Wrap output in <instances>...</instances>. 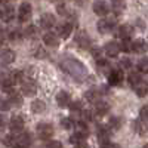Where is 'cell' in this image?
Returning <instances> with one entry per match:
<instances>
[{"instance_id": "1", "label": "cell", "mask_w": 148, "mask_h": 148, "mask_svg": "<svg viewBox=\"0 0 148 148\" xmlns=\"http://www.w3.org/2000/svg\"><path fill=\"white\" fill-rule=\"evenodd\" d=\"M61 68L77 82H83L88 77V70H86V67L80 61L74 59V58H64L61 61Z\"/></svg>"}, {"instance_id": "2", "label": "cell", "mask_w": 148, "mask_h": 148, "mask_svg": "<svg viewBox=\"0 0 148 148\" xmlns=\"http://www.w3.org/2000/svg\"><path fill=\"white\" fill-rule=\"evenodd\" d=\"M53 135V126L51 123H39L37 125V136L40 139H49Z\"/></svg>"}, {"instance_id": "3", "label": "cell", "mask_w": 148, "mask_h": 148, "mask_svg": "<svg viewBox=\"0 0 148 148\" xmlns=\"http://www.w3.org/2000/svg\"><path fill=\"white\" fill-rule=\"evenodd\" d=\"M21 90L24 92L25 96H33L37 93V84L31 79H24L21 82Z\"/></svg>"}, {"instance_id": "4", "label": "cell", "mask_w": 148, "mask_h": 148, "mask_svg": "<svg viewBox=\"0 0 148 148\" xmlns=\"http://www.w3.org/2000/svg\"><path fill=\"white\" fill-rule=\"evenodd\" d=\"M31 14H33V10H31V6L30 3H22L19 6V10H18V18L21 22H27L31 19Z\"/></svg>"}, {"instance_id": "5", "label": "cell", "mask_w": 148, "mask_h": 148, "mask_svg": "<svg viewBox=\"0 0 148 148\" xmlns=\"http://www.w3.org/2000/svg\"><path fill=\"white\" fill-rule=\"evenodd\" d=\"M107 77H108V83H110L111 86H120L121 82H123V71L113 68V70L107 74Z\"/></svg>"}, {"instance_id": "6", "label": "cell", "mask_w": 148, "mask_h": 148, "mask_svg": "<svg viewBox=\"0 0 148 148\" xmlns=\"http://www.w3.org/2000/svg\"><path fill=\"white\" fill-rule=\"evenodd\" d=\"M24 126H25V121H24V119L21 116H14L9 121V127L12 132H21L24 129Z\"/></svg>"}, {"instance_id": "7", "label": "cell", "mask_w": 148, "mask_h": 148, "mask_svg": "<svg viewBox=\"0 0 148 148\" xmlns=\"http://www.w3.org/2000/svg\"><path fill=\"white\" fill-rule=\"evenodd\" d=\"M15 139H16V147H30L33 144V138L28 132L21 130V133L18 136H15Z\"/></svg>"}, {"instance_id": "8", "label": "cell", "mask_w": 148, "mask_h": 148, "mask_svg": "<svg viewBox=\"0 0 148 148\" xmlns=\"http://www.w3.org/2000/svg\"><path fill=\"white\" fill-rule=\"evenodd\" d=\"M114 28V22L113 19H101L98 21V31L102 33V34H107V33H111Z\"/></svg>"}, {"instance_id": "9", "label": "cell", "mask_w": 148, "mask_h": 148, "mask_svg": "<svg viewBox=\"0 0 148 148\" xmlns=\"http://www.w3.org/2000/svg\"><path fill=\"white\" fill-rule=\"evenodd\" d=\"M15 61V52L10 51V49H5V51L0 53V64L2 65H9Z\"/></svg>"}, {"instance_id": "10", "label": "cell", "mask_w": 148, "mask_h": 148, "mask_svg": "<svg viewBox=\"0 0 148 148\" xmlns=\"http://www.w3.org/2000/svg\"><path fill=\"white\" fill-rule=\"evenodd\" d=\"M93 12L99 16H105L108 14V6L104 0H96L93 3Z\"/></svg>"}, {"instance_id": "11", "label": "cell", "mask_w": 148, "mask_h": 148, "mask_svg": "<svg viewBox=\"0 0 148 148\" xmlns=\"http://www.w3.org/2000/svg\"><path fill=\"white\" fill-rule=\"evenodd\" d=\"M14 16H15V10H14V8L5 6V8L0 9V19H2V21L9 22V21L14 19Z\"/></svg>"}, {"instance_id": "12", "label": "cell", "mask_w": 148, "mask_h": 148, "mask_svg": "<svg viewBox=\"0 0 148 148\" xmlns=\"http://www.w3.org/2000/svg\"><path fill=\"white\" fill-rule=\"evenodd\" d=\"M119 37L120 39H130L132 34H133V27L130 24H123V25L119 27Z\"/></svg>"}, {"instance_id": "13", "label": "cell", "mask_w": 148, "mask_h": 148, "mask_svg": "<svg viewBox=\"0 0 148 148\" xmlns=\"http://www.w3.org/2000/svg\"><path fill=\"white\" fill-rule=\"evenodd\" d=\"M56 102H58L59 107H62V108H64V107H68L70 102H71V98H70L68 92H65V90L58 92V93H56Z\"/></svg>"}, {"instance_id": "14", "label": "cell", "mask_w": 148, "mask_h": 148, "mask_svg": "<svg viewBox=\"0 0 148 148\" xmlns=\"http://www.w3.org/2000/svg\"><path fill=\"white\" fill-rule=\"evenodd\" d=\"M119 52H120L119 43H116V42H110V43L105 45V53H107V56H110V58H116V56L119 55Z\"/></svg>"}, {"instance_id": "15", "label": "cell", "mask_w": 148, "mask_h": 148, "mask_svg": "<svg viewBox=\"0 0 148 148\" xmlns=\"http://www.w3.org/2000/svg\"><path fill=\"white\" fill-rule=\"evenodd\" d=\"M76 40H77L79 46L83 47V49H88V47L90 46V39H89V36L86 34L84 31H79V33H77Z\"/></svg>"}, {"instance_id": "16", "label": "cell", "mask_w": 148, "mask_h": 148, "mask_svg": "<svg viewBox=\"0 0 148 148\" xmlns=\"http://www.w3.org/2000/svg\"><path fill=\"white\" fill-rule=\"evenodd\" d=\"M40 25H42L45 30H49L51 27L55 25V16L51 15V14H45V15H42V18H40Z\"/></svg>"}, {"instance_id": "17", "label": "cell", "mask_w": 148, "mask_h": 148, "mask_svg": "<svg viewBox=\"0 0 148 148\" xmlns=\"http://www.w3.org/2000/svg\"><path fill=\"white\" fill-rule=\"evenodd\" d=\"M8 93H9V102L10 104H14L15 107H21L22 105V96H21V93H18V92H15L14 89H10V90H8Z\"/></svg>"}, {"instance_id": "18", "label": "cell", "mask_w": 148, "mask_h": 148, "mask_svg": "<svg viewBox=\"0 0 148 148\" xmlns=\"http://www.w3.org/2000/svg\"><path fill=\"white\" fill-rule=\"evenodd\" d=\"M43 42H45V45L51 46V47H58V45H59L58 37H56L53 33H46V34L43 36Z\"/></svg>"}, {"instance_id": "19", "label": "cell", "mask_w": 148, "mask_h": 148, "mask_svg": "<svg viewBox=\"0 0 148 148\" xmlns=\"http://www.w3.org/2000/svg\"><path fill=\"white\" fill-rule=\"evenodd\" d=\"M98 139H99L101 145L110 141V129L105 126H99V129H98Z\"/></svg>"}, {"instance_id": "20", "label": "cell", "mask_w": 148, "mask_h": 148, "mask_svg": "<svg viewBox=\"0 0 148 148\" xmlns=\"http://www.w3.org/2000/svg\"><path fill=\"white\" fill-rule=\"evenodd\" d=\"M96 64H98V70H99V73H101V74H105V76H107V74H108L111 70H113V67H111L104 58L96 59Z\"/></svg>"}, {"instance_id": "21", "label": "cell", "mask_w": 148, "mask_h": 148, "mask_svg": "<svg viewBox=\"0 0 148 148\" xmlns=\"http://www.w3.org/2000/svg\"><path fill=\"white\" fill-rule=\"evenodd\" d=\"M71 31H73V24H71V22H65V24H62L61 27H58L59 36L64 37V39H67V37L71 34Z\"/></svg>"}, {"instance_id": "22", "label": "cell", "mask_w": 148, "mask_h": 148, "mask_svg": "<svg viewBox=\"0 0 148 148\" xmlns=\"http://www.w3.org/2000/svg\"><path fill=\"white\" fill-rule=\"evenodd\" d=\"M132 51L136 52V53H145V51H147L145 40H135L132 43Z\"/></svg>"}, {"instance_id": "23", "label": "cell", "mask_w": 148, "mask_h": 148, "mask_svg": "<svg viewBox=\"0 0 148 148\" xmlns=\"http://www.w3.org/2000/svg\"><path fill=\"white\" fill-rule=\"evenodd\" d=\"M133 89H135V92H136L138 96H145L147 92H148V86H147V83L144 80H141L139 83L133 84Z\"/></svg>"}, {"instance_id": "24", "label": "cell", "mask_w": 148, "mask_h": 148, "mask_svg": "<svg viewBox=\"0 0 148 148\" xmlns=\"http://www.w3.org/2000/svg\"><path fill=\"white\" fill-rule=\"evenodd\" d=\"M95 102H96L95 107H96V113H98V114L104 116V114H107L108 111H110V104L102 102V101H95Z\"/></svg>"}, {"instance_id": "25", "label": "cell", "mask_w": 148, "mask_h": 148, "mask_svg": "<svg viewBox=\"0 0 148 148\" xmlns=\"http://www.w3.org/2000/svg\"><path fill=\"white\" fill-rule=\"evenodd\" d=\"M45 108H46V105H45V102L40 101V99H36V101H33V104H31V111H33V113H43Z\"/></svg>"}, {"instance_id": "26", "label": "cell", "mask_w": 148, "mask_h": 148, "mask_svg": "<svg viewBox=\"0 0 148 148\" xmlns=\"http://www.w3.org/2000/svg\"><path fill=\"white\" fill-rule=\"evenodd\" d=\"M77 133L80 135V136L86 138L89 135V127L88 125H86V121H79V125H77Z\"/></svg>"}, {"instance_id": "27", "label": "cell", "mask_w": 148, "mask_h": 148, "mask_svg": "<svg viewBox=\"0 0 148 148\" xmlns=\"http://www.w3.org/2000/svg\"><path fill=\"white\" fill-rule=\"evenodd\" d=\"M121 125H123V119H121V117L116 116V117H111V119H110V127L119 130V129L121 127Z\"/></svg>"}, {"instance_id": "28", "label": "cell", "mask_w": 148, "mask_h": 148, "mask_svg": "<svg viewBox=\"0 0 148 148\" xmlns=\"http://www.w3.org/2000/svg\"><path fill=\"white\" fill-rule=\"evenodd\" d=\"M70 141H71L73 144H76V145H79V147H88V144L84 142V138H83V136H80L79 133H74L73 136L70 138Z\"/></svg>"}, {"instance_id": "29", "label": "cell", "mask_w": 148, "mask_h": 148, "mask_svg": "<svg viewBox=\"0 0 148 148\" xmlns=\"http://www.w3.org/2000/svg\"><path fill=\"white\" fill-rule=\"evenodd\" d=\"M119 47H120V51H123L125 53H129V52H132V42L129 39H123V43H120Z\"/></svg>"}, {"instance_id": "30", "label": "cell", "mask_w": 148, "mask_h": 148, "mask_svg": "<svg viewBox=\"0 0 148 148\" xmlns=\"http://www.w3.org/2000/svg\"><path fill=\"white\" fill-rule=\"evenodd\" d=\"M111 5H113V9L114 12H123V9H125V0H111Z\"/></svg>"}, {"instance_id": "31", "label": "cell", "mask_w": 148, "mask_h": 148, "mask_svg": "<svg viewBox=\"0 0 148 148\" xmlns=\"http://www.w3.org/2000/svg\"><path fill=\"white\" fill-rule=\"evenodd\" d=\"M61 127H64L65 130H71V129L74 127V121H73V119H68V117L62 119V120H61Z\"/></svg>"}, {"instance_id": "32", "label": "cell", "mask_w": 148, "mask_h": 148, "mask_svg": "<svg viewBox=\"0 0 148 148\" xmlns=\"http://www.w3.org/2000/svg\"><path fill=\"white\" fill-rule=\"evenodd\" d=\"M24 33H25V37H28V39H36V37H37V28L33 27V25L27 27Z\"/></svg>"}, {"instance_id": "33", "label": "cell", "mask_w": 148, "mask_h": 148, "mask_svg": "<svg viewBox=\"0 0 148 148\" xmlns=\"http://www.w3.org/2000/svg\"><path fill=\"white\" fill-rule=\"evenodd\" d=\"M141 80H144V79H142V76H141L139 73H132L130 76H129V83H130L132 86L136 84V83H139Z\"/></svg>"}, {"instance_id": "34", "label": "cell", "mask_w": 148, "mask_h": 148, "mask_svg": "<svg viewBox=\"0 0 148 148\" xmlns=\"http://www.w3.org/2000/svg\"><path fill=\"white\" fill-rule=\"evenodd\" d=\"M10 108V102L8 98L5 96H0V111H8Z\"/></svg>"}, {"instance_id": "35", "label": "cell", "mask_w": 148, "mask_h": 148, "mask_svg": "<svg viewBox=\"0 0 148 148\" xmlns=\"http://www.w3.org/2000/svg\"><path fill=\"white\" fill-rule=\"evenodd\" d=\"M130 67H132V61H130V58H127V56L121 58V61H120V68H121V70H129Z\"/></svg>"}, {"instance_id": "36", "label": "cell", "mask_w": 148, "mask_h": 148, "mask_svg": "<svg viewBox=\"0 0 148 148\" xmlns=\"http://www.w3.org/2000/svg\"><path fill=\"white\" fill-rule=\"evenodd\" d=\"M98 96H99V92H96L95 89H90V90H88L86 92V98H88L89 101H98Z\"/></svg>"}, {"instance_id": "37", "label": "cell", "mask_w": 148, "mask_h": 148, "mask_svg": "<svg viewBox=\"0 0 148 148\" xmlns=\"http://www.w3.org/2000/svg\"><path fill=\"white\" fill-rule=\"evenodd\" d=\"M138 68H139L141 73H147L148 71V61H147V58H142L139 61V62H138Z\"/></svg>"}, {"instance_id": "38", "label": "cell", "mask_w": 148, "mask_h": 148, "mask_svg": "<svg viewBox=\"0 0 148 148\" xmlns=\"http://www.w3.org/2000/svg\"><path fill=\"white\" fill-rule=\"evenodd\" d=\"M135 130H136L139 135H145L147 133L145 125H142V123H139V121H135Z\"/></svg>"}, {"instance_id": "39", "label": "cell", "mask_w": 148, "mask_h": 148, "mask_svg": "<svg viewBox=\"0 0 148 148\" xmlns=\"http://www.w3.org/2000/svg\"><path fill=\"white\" fill-rule=\"evenodd\" d=\"M139 119H141L144 123H147V119H148V107H147V105H144V107L141 108V111H139Z\"/></svg>"}, {"instance_id": "40", "label": "cell", "mask_w": 148, "mask_h": 148, "mask_svg": "<svg viewBox=\"0 0 148 148\" xmlns=\"http://www.w3.org/2000/svg\"><path fill=\"white\" fill-rule=\"evenodd\" d=\"M5 145H6V147H16V139H15V136H6V138H5Z\"/></svg>"}, {"instance_id": "41", "label": "cell", "mask_w": 148, "mask_h": 148, "mask_svg": "<svg viewBox=\"0 0 148 148\" xmlns=\"http://www.w3.org/2000/svg\"><path fill=\"white\" fill-rule=\"evenodd\" d=\"M46 147L47 148H61V147H62V144H61L59 141H49L46 144Z\"/></svg>"}, {"instance_id": "42", "label": "cell", "mask_w": 148, "mask_h": 148, "mask_svg": "<svg viewBox=\"0 0 148 148\" xmlns=\"http://www.w3.org/2000/svg\"><path fill=\"white\" fill-rule=\"evenodd\" d=\"M6 125H8V119H6L5 116H0V132L5 130Z\"/></svg>"}, {"instance_id": "43", "label": "cell", "mask_w": 148, "mask_h": 148, "mask_svg": "<svg viewBox=\"0 0 148 148\" xmlns=\"http://www.w3.org/2000/svg\"><path fill=\"white\" fill-rule=\"evenodd\" d=\"M46 56V52L43 51V49L40 47V49H37V58H45Z\"/></svg>"}, {"instance_id": "44", "label": "cell", "mask_w": 148, "mask_h": 148, "mask_svg": "<svg viewBox=\"0 0 148 148\" xmlns=\"http://www.w3.org/2000/svg\"><path fill=\"white\" fill-rule=\"evenodd\" d=\"M0 2H2V0H0Z\"/></svg>"}]
</instances>
